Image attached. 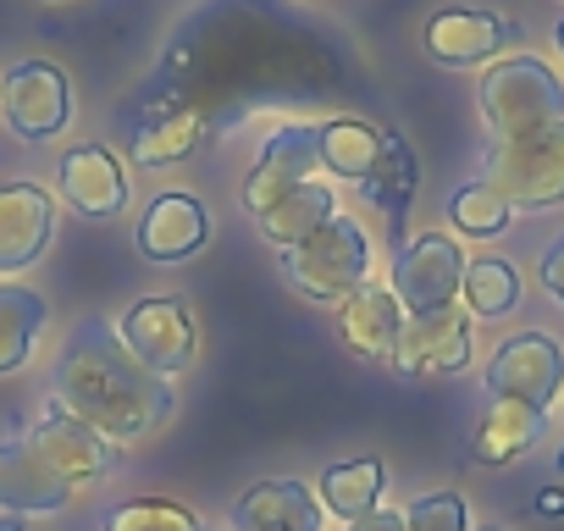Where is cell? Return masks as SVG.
I'll return each instance as SVG.
<instances>
[{"label":"cell","mask_w":564,"mask_h":531,"mask_svg":"<svg viewBox=\"0 0 564 531\" xmlns=\"http://www.w3.org/2000/svg\"><path fill=\"white\" fill-rule=\"evenodd\" d=\"M56 410L95 426L106 443H133L172 421L177 388L144 371L111 327H84L56 366Z\"/></svg>","instance_id":"obj_1"},{"label":"cell","mask_w":564,"mask_h":531,"mask_svg":"<svg viewBox=\"0 0 564 531\" xmlns=\"http://www.w3.org/2000/svg\"><path fill=\"white\" fill-rule=\"evenodd\" d=\"M282 272H289V283L300 294L327 300V305H344L371 278V238H366V227L355 216H333L305 243L282 249Z\"/></svg>","instance_id":"obj_2"},{"label":"cell","mask_w":564,"mask_h":531,"mask_svg":"<svg viewBox=\"0 0 564 531\" xmlns=\"http://www.w3.org/2000/svg\"><path fill=\"white\" fill-rule=\"evenodd\" d=\"M476 100H481L492 139H520L547 122H564V84L536 56H509V62L487 67V78L476 84Z\"/></svg>","instance_id":"obj_3"},{"label":"cell","mask_w":564,"mask_h":531,"mask_svg":"<svg viewBox=\"0 0 564 531\" xmlns=\"http://www.w3.org/2000/svg\"><path fill=\"white\" fill-rule=\"evenodd\" d=\"M481 183L492 194H503L509 210L558 205L564 199V122H547V128L520 133V139H498Z\"/></svg>","instance_id":"obj_4"},{"label":"cell","mask_w":564,"mask_h":531,"mask_svg":"<svg viewBox=\"0 0 564 531\" xmlns=\"http://www.w3.org/2000/svg\"><path fill=\"white\" fill-rule=\"evenodd\" d=\"M111 333H117V344H122L144 371H155V377H166V382L183 377V371L194 366V349H199V327H194L188 305L172 300V294L128 305Z\"/></svg>","instance_id":"obj_5"},{"label":"cell","mask_w":564,"mask_h":531,"mask_svg":"<svg viewBox=\"0 0 564 531\" xmlns=\"http://www.w3.org/2000/svg\"><path fill=\"white\" fill-rule=\"evenodd\" d=\"M459 283H465V249L448 232H415L393 254V300L404 305V316L454 305Z\"/></svg>","instance_id":"obj_6"},{"label":"cell","mask_w":564,"mask_h":531,"mask_svg":"<svg viewBox=\"0 0 564 531\" xmlns=\"http://www.w3.org/2000/svg\"><path fill=\"white\" fill-rule=\"evenodd\" d=\"M0 111H7L12 133L29 139V144H45L67 128L73 117V89H67V73L56 62H23L7 73L0 84Z\"/></svg>","instance_id":"obj_7"},{"label":"cell","mask_w":564,"mask_h":531,"mask_svg":"<svg viewBox=\"0 0 564 531\" xmlns=\"http://www.w3.org/2000/svg\"><path fill=\"white\" fill-rule=\"evenodd\" d=\"M558 388H564V349L547 333H514L498 344V355L487 366L492 399H520L531 410H547Z\"/></svg>","instance_id":"obj_8"},{"label":"cell","mask_w":564,"mask_h":531,"mask_svg":"<svg viewBox=\"0 0 564 531\" xmlns=\"http://www.w3.org/2000/svg\"><path fill=\"white\" fill-rule=\"evenodd\" d=\"M404 377H448L470 366V311L443 305L426 316H404V333L388 355Z\"/></svg>","instance_id":"obj_9"},{"label":"cell","mask_w":564,"mask_h":531,"mask_svg":"<svg viewBox=\"0 0 564 531\" xmlns=\"http://www.w3.org/2000/svg\"><path fill=\"white\" fill-rule=\"evenodd\" d=\"M322 166V128H276L254 161V172L243 177V205L260 216L265 205H276L282 194H294L300 183H311Z\"/></svg>","instance_id":"obj_10"},{"label":"cell","mask_w":564,"mask_h":531,"mask_svg":"<svg viewBox=\"0 0 564 531\" xmlns=\"http://www.w3.org/2000/svg\"><path fill=\"white\" fill-rule=\"evenodd\" d=\"M56 238V199L40 183L0 188V278L29 272Z\"/></svg>","instance_id":"obj_11"},{"label":"cell","mask_w":564,"mask_h":531,"mask_svg":"<svg viewBox=\"0 0 564 531\" xmlns=\"http://www.w3.org/2000/svg\"><path fill=\"white\" fill-rule=\"evenodd\" d=\"M29 448H34V459H40L56 481H67V487L95 481V476L111 470V443H106L95 426H84V421H73V415H62V410H51V415L29 432Z\"/></svg>","instance_id":"obj_12"},{"label":"cell","mask_w":564,"mask_h":531,"mask_svg":"<svg viewBox=\"0 0 564 531\" xmlns=\"http://www.w3.org/2000/svg\"><path fill=\"white\" fill-rule=\"evenodd\" d=\"M238 531H322V498L294 476H265L232 503Z\"/></svg>","instance_id":"obj_13"},{"label":"cell","mask_w":564,"mask_h":531,"mask_svg":"<svg viewBox=\"0 0 564 531\" xmlns=\"http://www.w3.org/2000/svg\"><path fill=\"white\" fill-rule=\"evenodd\" d=\"M62 194L73 199V210H84L89 221H106L128 205V177L122 161L106 144H78L62 155Z\"/></svg>","instance_id":"obj_14"},{"label":"cell","mask_w":564,"mask_h":531,"mask_svg":"<svg viewBox=\"0 0 564 531\" xmlns=\"http://www.w3.org/2000/svg\"><path fill=\"white\" fill-rule=\"evenodd\" d=\"M514 40H520V29L498 23L487 12H437L426 23V56L443 62V67H476V62L498 56Z\"/></svg>","instance_id":"obj_15"},{"label":"cell","mask_w":564,"mask_h":531,"mask_svg":"<svg viewBox=\"0 0 564 531\" xmlns=\"http://www.w3.org/2000/svg\"><path fill=\"white\" fill-rule=\"evenodd\" d=\"M210 238V216L194 194H161L150 199L144 221H139V254L144 260H183Z\"/></svg>","instance_id":"obj_16"},{"label":"cell","mask_w":564,"mask_h":531,"mask_svg":"<svg viewBox=\"0 0 564 531\" xmlns=\"http://www.w3.org/2000/svg\"><path fill=\"white\" fill-rule=\"evenodd\" d=\"M73 487L56 481L29 443H0V509L7 514H56L67 509Z\"/></svg>","instance_id":"obj_17"},{"label":"cell","mask_w":564,"mask_h":531,"mask_svg":"<svg viewBox=\"0 0 564 531\" xmlns=\"http://www.w3.org/2000/svg\"><path fill=\"white\" fill-rule=\"evenodd\" d=\"M338 327H344V344L366 360H388L399 333H404V305L393 300V289H360L338 305Z\"/></svg>","instance_id":"obj_18"},{"label":"cell","mask_w":564,"mask_h":531,"mask_svg":"<svg viewBox=\"0 0 564 531\" xmlns=\"http://www.w3.org/2000/svg\"><path fill=\"white\" fill-rule=\"evenodd\" d=\"M388 144H393V133L344 117V122H327V128H322V166L366 188V183L377 177V166L388 161Z\"/></svg>","instance_id":"obj_19"},{"label":"cell","mask_w":564,"mask_h":531,"mask_svg":"<svg viewBox=\"0 0 564 531\" xmlns=\"http://www.w3.org/2000/svg\"><path fill=\"white\" fill-rule=\"evenodd\" d=\"M338 216V205H333V188L327 183H300L294 194H282L276 205H265L254 221H260V232H265V243H276V249H294V243H305L322 221H333Z\"/></svg>","instance_id":"obj_20"},{"label":"cell","mask_w":564,"mask_h":531,"mask_svg":"<svg viewBox=\"0 0 564 531\" xmlns=\"http://www.w3.org/2000/svg\"><path fill=\"white\" fill-rule=\"evenodd\" d=\"M542 443V410L520 404V399H492V410L476 426V459L481 465H509L520 454H531Z\"/></svg>","instance_id":"obj_21"},{"label":"cell","mask_w":564,"mask_h":531,"mask_svg":"<svg viewBox=\"0 0 564 531\" xmlns=\"http://www.w3.org/2000/svg\"><path fill=\"white\" fill-rule=\"evenodd\" d=\"M45 300L23 283H0V377H12L34 360V344L45 333Z\"/></svg>","instance_id":"obj_22"},{"label":"cell","mask_w":564,"mask_h":531,"mask_svg":"<svg viewBox=\"0 0 564 531\" xmlns=\"http://www.w3.org/2000/svg\"><path fill=\"white\" fill-rule=\"evenodd\" d=\"M382 481H388L382 459H349V465H333L316 481V492H322V509L327 514H338L344 525H355V520H366L382 503Z\"/></svg>","instance_id":"obj_23"},{"label":"cell","mask_w":564,"mask_h":531,"mask_svg":"<svg viewBox=\"0 0 564 531\" xmlns=\"http://www.w3.org/2000/svg\"><path fill=\"white\" fill-rule=\"evenodd\" d=\"M459 294H465V311L470 316H509L514 305H520V272L503 260V254H481V260H465V283H459Z\"/></svg>","instance_id":"obj_24"},{"label":"cell","mask_w":564,"mask_h":531,"mask_svg":"<svg viewBox=\"0 0 564 531\" xmlns=\"http://www.w3.org/2000/svg\"><path fill=\"white\" fill-rule=\"evenodd\" d=\"M194 144H199V117L172 106V111L139 122V133H133V161H139V166H172V161H183Z\"/></svg>","instance_id":"obj_25"},{"label":"cell","mask_w":564,"mask_h":531,"mask_svg":"<svg viewBox=\"0 0 564 531\" xmlns=\"http://www.w3.org/2000/svg\"><path fill=\"white\" fill-rule=\"evenodd\" d=\"M448 216H454V227H459L465 238H498L514 210H509V199L492 194L487 183H465V188L448 199Z\"/></svg>","instance_id":"obj_26"},{"label":"cell","mask_w":564,"mask_h":531,"mask_svg":"<svg viewBox=\"0 0 564 531\" xmlns=\"http://www.w3.org/2000/svg\"><path fill=\"white\" fill-rule=\"evenodd\" d=\"M106 531H205V520L172 498H133V503L111 509Z\"/></svg>","instance_id":"obj_27"},{"label":"cell","mask_w":564,"mask_h":531,"mask_svg":"<svg viewBox=\"0 0 564 531\" xmlns=\"http://www.w3.org/2000/svg\"><path fill=\"white\" fill-rule=\"evenodd\" d=\"M404 531H470L459 492H426L404 509Z\"/></svg>","instance_id":"obj_28"},{"label":"cell","mask_w":564,"mask_h":531,"mask_svg":"<svg viewBox=\"0 0 564 531\" xmlns=\"http://www.w3.org/2000/svg\"><path fill=\"white\" fill-rule=\"evenodd\" d=\"M542 289L564 305V232L547 243V254H542Z\"/></svg>","instance_id":"obj_29"},{"label":"cell","mask_w":564,"mask_h":531,"mask_svg":"<svg viewBox=\"0 0 564 531\" xmlns=\"http://www.w3.org/2000/svg\"><path fill=\"white\" fill-rule=\"evenodd\" d=\"M349 531H404V509H382V503H377V509H371L366 520H355Z\"/></svg>","instance_id":"obj_30"},{"label":"cell","mask_w":564,"mask_h":531,"mask_svg":"<svg viewBox=\"0 0 564 531\" xmlns=\"http://www.w3.org/2000/svg\"><path fill=\"white\" fill-rule=\"evenodd\" d=\"M536 514H564V492H558V487H547V492L536 498Z\"/></svg>","instance_id":"obj_31"},{"label":"cell","mask_w":564,"mask_h":531,"mask_svg":"<svg viewBox=\"0 0 564 531\" xmlns=\"http://www.w3.org/2000/svg\"><path fill=\"white\" fill-rule=\"evenodd\" d=\"M0 531H23V514H7V509H0Z\"/></svg>","instance_id":"obj_32"},{"label":"cell","mask_w":564,"mask_h":531,"mask_svg":"<svg viewBox=\"0 0 564 531\" xmlns=\"http://www.w3.org/2000/svg\"><path fill=\"white\" fill-rule=\"evenodd\" d=\"M558 51H564V23H558Z\"/></svg>","instance_id":"obj_33"},{"label":"cell","mask_w":564,"mask_h":531,"mask_svg":"<svg viewBox=\"0 0 564 531\" xmlns=\"http://www.w3.org/2000/svg\"><path fill=\"white\" fill-rule=\"evenodd\" d=\"M558 470H564V448H558Z\"/></svg>","instance_id":"obj_34"},{"label":"cell","mask_w":564,"mask_h":531,"mask_svg":"<svg viewBox=\"0 0 564 531\" xmlns=\"http://www.w3.org/2000/svg\"><path fill=\"white\" fill-rule=\"evenodd\" d=\"M487 531H498V525H487Z\"/></svg>","instance_id":"obj_35"}]
</instances>
